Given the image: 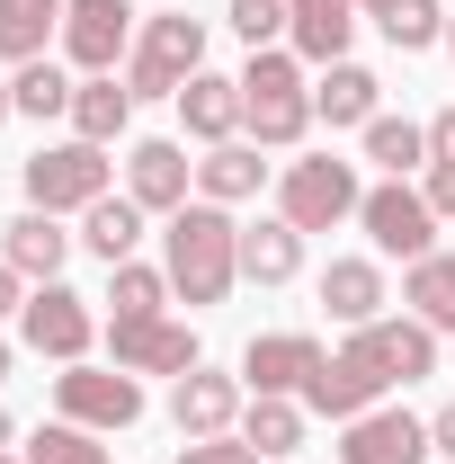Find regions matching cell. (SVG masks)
<instances>
[{
  "instance_id": "cell-1",
  "label": "cell",
  "mask_w": 455,
  "mask_h": 464,
  "mask_svg": "<svg viewBox=\"0 0 455 464\" xmlns=\"http://www.w3.org/2000/svg\"><path fill=\"white\" fill-rule=\"evenodd\" d=\"M161 268H170V286L188 304H224L232 277H241V224H232L224 206H206V197H188L161 232Z\"/></svg>"
},
{
  "instance_id": "cell-2",
  "label": "cell",
  "mask_w": 455,
  "mask_h": 464,
  "mask_svg": "<svg viewBox=\"0 0 455 464\" xmlns=\"http://www.w3.org/2000/svg\"><path fill=\"white\" fill-rule=\"evenodd\" d=\"M241 125H250L259 152L304 143L313 90H304V54H295V45H259V54H250V72H241Z\"/></svg>"
},
{
  "instance_id": "cell-3",
  "label": "cell",
  "mask_w": 455,
  "mask_h": 464,
  "mask_svg": "<svg viewBox=\"0 0 455 464\" xmlns=\"http://www.w3.org/2000/svg\"><path fill=\"white\" fill-rule=\"evenodd\" d=\"M197 72H206V18H188V9H161V18L134 36L125 90H134V99H179Z\"/></svg>"
},
{
  "instance_id": "cell-4",
  "label": "cell",
  "mask_w": 455,
  "mask_h": 464,
  "mask_svg": "<svg viewBox=\"0 0 455 464\" xmlns=\"http://www.w3.org/2000/svg\"><path fill=\"white\" fill-rule=\"evenodd\" d=\"M357 206H366V188H357V161H340V152L286 161V179H277V215L295 232H331V224H348Z\"/></svg>"
},
{
  "instance_id": "cell-5",
  "label": "cell",
  "mask_w": 455,
  "mask_h": 464,
  "mask_svg": "<svg viewBox=\"0 0 455 464\" xmlns=\"http://www.w3.org/2000/svg\"><path fill=\"white\" fill-rule=\"evenodd\" d=\"M27 206H45V215H90L99 197H108V143H45L36 161H27Z\"/></svg>"
},
{
  "instance_id": "cell-6",
  "label": "cell",
  "mask_w": 455,
  "mask_h": 464,
  "mask_svg": "<svg viewBox=\"0 0 455 464\" xmlns=\"http://www.w3.org/2000/svg\"><path fill=\"white\" fill-rule=\"evenodd\" d=\"M54 411L63 420H81V429H99V438H116V429H134L143 420V384L125 375V366H63L54 375Z\"/></svg>"
},
{
  "instance_id": "cell-7",
  "label": "cell",
  "mask_w": 455,
  "mask_h": 464,
  "mask_svg": "<svg viewBox=\"0 0 455 464\" xmlns=\"http://www.w3.org/2000/svg\"><path fill=\"white\" fill-rule=\"evenodd\" d=\"M357 224H366V241H375L384 259H429V250H438V206H429V188H411V179L366 188Z\"/></svg>"
},
{
  "instance_id": "cell-8",
  "label": "cell",
  "mask_w": 455,
  "mask_h": 464,
  "mask_svg": "<svg viewBox=\"0 0 455 464\" xmlns=\"http://www.w3.org/2000/svg\"><path fill=\"white\" fill-rule=\"evenodd\" d=\"M18 340L36 348V357H54V366H81L90 340H99V313H90V295H72L54 277V286H36L18 304Z\"/></svg>"
},
{
  "instance_id": "cell-9",
  "label": "cell",
  "mask_w": 455,
  "mask_h": 464,
  "mask_svg": "<svg viewBox=\"0 0 455 464\" xmlns=\"http://www.w3.org/2000/svg\"><path fill=\"white\" fill-rule=\"evenodd\" d=\"M348 357H357L384 393H402V384L438 375V331H429V322H366V331H348Z\"/></svg>"
},
{
  "instance_id": "cell-10",
  "label": "cell",
  "mask_w": 455,
  "mask_h": 464,
  "mask_svg": "<svg viewBox=\"0 0 455 464\" xmlns=\"http://www.w3.org/2000/svg\"><path fill=\"white\" fill-rule=\"evenodd\" d=\"M429 456H438L429 420H411L402 402H375L357 420H340V464H429Z\"/></svg>"
},
{
  "instance_id": "cell-11",
  "label": "cell",
  "mask_w": 455,
  "mask_h": 464,
  "mask_svg": "<svg viewBox=\"0 0 455 464\" xmlns=\"http://www.w3.org/2000/svg\"><path fill=\"white\" fill-rule=\"evenodd\" d=\"M322 357H331V348L313 340V331H259V340L241 348V384H250V393H286V402H304V384L322 375Z\"/></svg>"
},
{
  "instance_id": "cell-12",
  "label": "cell",
  "mask_w": 455,
  "mask_h": 464,
  "mask_svg": "<svg viewBox=\"0 0 455 464\" xmlns=\"http://www.w3.org/2000/svg\"><path fill=\"white\" fill-rule=\"evenodd\" d=\"M125 197H134L143 215H179V206L197 197V161H188V143L143 134V143L125 152Z\"/></svg>"
},
{
  "instance_id": "cell-13",
  "label": "cell",
  "mask_w": 455,
  "mask_h": 464,
  "mask_svg": "<svg viewBox=\"0 0 455 464\" xmlns=\"http://www.w3.org/2000/svg\"><path fill=\"white\" fill-rule=\"evenodd\" d=\"M108 366H125V375H188L206 357H197V331L161 313V322H108Z\"/></svg>"
},
{
  "instance_id": "cell-14",
  "label": "cell",
  "mask_w": 455,
  "mask_h": 464,
  "mask_svg": "<svg viewBox=\"0 0 455 464\" xmlns=\"http://www.w3.org/2000/svg\"><path fill=\"white\" fill-rule=\"evenodd\" d=\"M134 36V0H63V54L72 72H116Z\"/></svg>"
},
{
  "instance_id": "cell-15",
  "label": "cell",
  "mask_w": 455,
  "mask_h": 464,
  "mask_svg": "<svg viewBox=\"0 0 455 464\" xmlns=\"http://www.w3.org/2000/svg\"><path fill=\"white\" fill-rule=\"evenodd\" d=\"M170 420H179V438H232V429H241V375L188 366L170 384Z\"/></svg>"
},
{
  "instance_id": "cell-16",
  "label": "cell",
  "mask_w": 455,
  "mask_h": 464,
  "mask_svg": "<svg viewBox=\"0 0 455 464\" xmlns=\"http://www.w3.org/2000/svg\"><path fill=\"white\" fill-rule=\"evenodd\" d=\"M348 36H357V0H286V45L304 63H348Z\"/></svg>"
},
{
  "instance_id": "cell-17",
  "label": "cell",
  "mask_w": 455,
  "mask_h": 464,
  "mask_svg": "<svg viewBox=\"0 0 455 464\" xmlns=\"http://www.w3.org/2000/svg\"><path fill=\"white\" fill-rule=\"evenodd\" d=\"M0 259H9L18 277H36V286H54V277H63V259H72V232H63L54 215H45V206H27L18 224L0 232Z\"/></svg>"
},
{
  "instance_id": "cell-18",
  "label": "cell",
  "mask_w": 455,
  "mask_h": 464,
  "mask_svg": "<svg viewBox=\"0 0 455 464\" xmlns=\"http://www.w3.org/2000/svg\"><path fill=\"white\" fill-rule=\"evenodd\" d=\"M322 304H331V322H348V331L384 322V268L375 259H331L322 268Z\"/></svg>"
},
{
  "instance_id": "cell-19",
  "label": "cell",
  "mask_w": 455,
  "mask_h": 464,
  "mask_svg": "<svg viewBox=\"0 0 455 464\" xmlns=\"http://www.w3.org/2000/svg\"><path fill=\"white\" fill-rule=\"evenodd\" d=\"M134 125V90L116 81V72H81V90H72V134L81 143H116Z\"/></svg>"
},
{
  "instance_id": "cell-20",
  "label": "cell",
  "mask_w": 455,
  "mask_h": 464,
  "mask_svg": "<svg viewBox=\"0 0 455 464\" xmlns=\"http://www.w3.org/2000/svg\"><path fill=\"white\" fill-rule=\"evenodd\" d=\"M179 116H188V134H197V143H232V134H241V81L197 72V81L179 90Z\"/></svg>"
},
{
  "instance_id": "cell-21",
  "label": "cell",
  "mask_w": 455,
  "mask_h": 464,
  "mask_svg": "<svg viewBox=\"0 0 455 464\" xmlns=\"http://www.w3.org/2000/svg\"><path fill=\"white\" fill-rule=\"evenodd\" d=\"M295 268H304V232L286 224V215L241 224V277H250V286H286Z\"/></svg>"
},
{
  "instance_id": "cell-22",
  "label": "cell",
  "mask_w": 455,
  "mask_h": 464,
  "mask_svg": "<svg viewBox=\"0 0 455 464\" xmlns=\"http://www.w3.org/2000/svg\"><path fill=\"white\" fill-rule=\"evenodd\" d=\"M375 90H384V81H375L366 63H331L322 90H313V116H322V125H375V116H384Z\"/></svg>"
},
{
  "instance_id": "cell-23",
  "label": "cell",
  "mask_w": 455,
  "mask_h": 464,
  "mask_svg": "<svg viewBox=\"0 0 455 464\" xmlns=\"http://www.w3.org/2000/svg\"><path fill=\"white\" fill-rule=\"evenodd\" d=\"M259 179H268L259 143H215V152L197 161V197H206V206H241V197H259Z\"/></svg>"
},
{
  "instance_id": "cell-24",
  "label": "cell",
  "mask_w": 455,
  "mask_h": 464,
  "mask_svg": "<svg viewBox=\"0 0 455 464\" xmlns=\"http://www.w3.org/2000/svg\"><path fill=\"white\" fill-rule=\"evenodd\" d=\"M134 241H143V206H134V197H99V206L81 215V250L108 259V268L134 259Z\"/></svg>"
},
{
  "instance_id": "cell-25",
  "label": "cell",
  "mask_w": 455,
  "mask_h": 464,
  "mask_svg": "<svg viewBox=\"0 0 455 464\" xmlns=\"http://www.w3.org/2000/svg\"><path fill=\"white\" fill-rule=\"evenodd\" d=\"M366 18H375V36H384L393 54H429V45H447V9H438V0H375Z\"/></svg>"
},
{
  "instance_id": "cell-26",
  "label": "cell",
  "mask_w": 455,
  "mask_h": 464,
  "mask_svg": "<svg viewBox=\"0 0 455 464\" xmlns=\"http://www.w3.org/2000/svg\"><path fill=\"white\" fill-rule=\"evenodd\" d=\"M63 36V0H0V63H36Z\"/></svg>"
},
{
  "instance_id": "cell-27",
  "label": "cell",
  "mask_w": 455,
  "mask_h": 464,
  "mask_svg": "<svg viewBox=\"0 0 455 464\" xmlns=\"http://www.w3.org/2000/svg\"><path fill=\"white\" fill-rule=\"evenodd\" d=\"M402 304H411V322H429V331H455V259H447V250L411 259V277H402Z\"/></svg>"
},
{
  "instance_id": "cell-28",
  "label": "cell",
  "mask_w": 455,
  "mask_h": 464,
  "mask_svg": "<svg viewBox=\"0 0 455 464\" xmlns=\"http://www.w3.org/2000/svg\"><path fill=\"white\" fill-rule=\"evenodd\" d=\"M170 268H143V259H125V268H108V322H161V304H170Z\"/></svg>"
},
{
  "instance_id": "cell-29",
  "label": "cell",
  "mask_w": 455,
  "mask_h": 464,
  "mask_svg": "<svg viewBox=\"0 0 455 464\" xmlns=\"http://www.w3.org/2000/svg\"><path fill=\"white\" fill-rule=\"evenodd\" d=\"M366 161H375L384 179L429 170V125H411V116H375V125H366Z\"/></svg>"
},
{
  "instance_id": "cell-30",
  "label": "cell",
  "mask_w": 455,
  "mask_h": 464,
  "mask_svg": "<svg viewBox=\"0 0 455 464\" xmlns=\"http://www.w3.org/2000/svg\"><path fill=\"white\" fill-rule=\"evenodd\" d=\"M241 438H250L259 456H295V447H304V402H286V393H250Z\"/></svg>"
},
{
  "instance_id": "cell-31",
  "label": "cell",
  "mask_w": 455,
  "mask_h": 464,
  "mask_svg": "<svg viewBox=\"0 0 455 464\" xmlns=\"http://www.w3.org/2000/svg\"><path fill=\"white\" fill-rule=\"evenodd\" d=\"M72 90H81V81H63L45 54H36V63H18V81H9L18 116H36V125H45V116H72Z\"/></svg>"
},
{
  "instance_id": "cell-32",
  "label": "cell",
  "mask_w": 455,
  "mask_h": 464,
  "mask_svg": "<svg viewBox=\"0 0 455 464\" xmlns=\"http://www.w3.org/2000/svg\"><path fill=\"white\" fill-rule=\"evenodd\" d=\"M27 464H116V456L99 447V429L54 420V429H36V438H27Z\"/></svg>"
},
{
  "instance_id": "cell-33",
  "label": "cell",
  "mask_w": 455,
  "mask_h": 464,
  "mask_svg": "<svg viewBox=\"0 0 455 464\" xmlns=\"http://www.w3.org/2000/svg\"><path fill=\"white\" fill-rule=\"evenodd\" d=\"M232 36L259 54V45H277L286 36V0H232Z\"/></svg>"
},
{
  "instance_id": "cell-34",
  "label": "cell",
  "mask_w": 455,
  "mask_h": 464,
  "mask_svg": "<svg viewBox=\"0 0 455 464\" xmlns=\"http://www.w3.org/2000/svg\"><path fill=\"white\" fill-rule=\"evenodd\" d=\"M170 464H268V456H259V447H250V438L232 429V438H188Z\"/></svg>"
},
{
  "instance_id": "cell-35",
  "label": "cell",
  "mask_w": 455,
  "mask_h": 464,
  "mask_svg": "<svg viewBox=\"0 0 455 464\" xmlns=\"http://www.w3.org/2000/svg\"><path fill=\"white\" fill-rule=\"evenodd\" d=\"M429 206H438V224L455 215V161H429Z\"/></svg>"
},
{
  "instance_id": "cell-36",
  "label": "cell",
  "mask_w": 455,
  "mask_h": 464,
  "mask_svg": "<svg viewBox=\"0 0 455 464\" xmlns=\"http://www.w3.org/2000/svg\"><path fill=\"white\" fill-rule=\"evenodd\" d=\"M429 161H455V108L429 116Z\"/></svg>"
},
{
  "instance_id": "cell-37",
  "label": "cell",
  "mask_w": 455,
  "mask_h": 464,
  "mask_svg": "<svg viewBox=\"0 0 455 464\" xmlns=\"http://www.w3.org/2000/svg\"><path fill=\"white\" fill-rule=\"evenodd\" d=\"M18 304H27V277H18V268H9V259H0V322H9V313H18Z\"/></svg>"
},
{
  "instance_id": "cell-38",
  "label": "cell",
  "mask_w": 455,
  "mask_h": 464,
  "mask_svg": "<svg viewBox=\"0 0 455 464\" xmlns=\"http://www.w3.org/2000/svg\"><path fill=\"white\" fill-rule=\"evenodd\" d=\"M429 447H438V456H447V464H455V402H447V411H438V420H429Z\"/></svg>"
},
{
  "instance_id": "cell-39",
  "label": "cell",
  "mask_w": 455,
  "mask_h": 464,
  "mask_svg": "<svg viewBox=\"0 0 455 464\" xmlns=\"http://www.w3.org/2000/svg\"><path fill=\"white\" fill-rule=\"evenodd\" d=\"M9 116H18V99H9V81H0V125H9Z\"/></svg>"
},
{
  "instance_id": "cell-40",
  "label": "cell",
  "mask_w": 455,
  "mask_h": 464,
  "mask_svg": "<svg viewBox=\"0 0 455 464\" xmlns=\"http://www.w3.org/2000/svg\"><path fill=\"white\" fill-rule=\"evenodd\" d=\"M9 438H18V420H9V411H0V447H9Z\"/></svg>"
},
{
  "instance_id": "cell-41",
  "label": "cell",
  "mask_w": 455,
  "mask_h": 464,
  "mask_svg": "<svg viewBox=\"0 0 455 464\" xmlns=\"http://www.w3.org/2000/svg\"><path fill=\"white\" fill-rule=\"evenodd\" d=\"M447 54H455V9H447Z\"/></svg>"
},
{
  "instance_id": "cell-42",
  "label": "cell",
  "mask_w": 455,
  "mask_h": 464,
  "mask_svg": "<svg viewBox=\"0 0 455 464\" xmlns=\"http://www.w3.org/2000/svg\"><path fill=\"white\" fill-rule=\"evenodd\" d=\"M0 375H9V340H0Z\"/></svg>"
},
{
  "instance_id": "cell-43",
  "label": "cell",
  "mask_w": 455,
  "mask_h": 464,
  "mask_svg": "<svg viewBox=\"0 0 455 464\" xmlns=\"http://www.w3.org/2000/svg\"><path fill=\"white\" fill-rule=\"evenodd\" d=\"M0 464H27V456H9V447H0Z\"/></svg>"
},
{
  "instance_id": "cell-44",
  "label": "cell",
  "mask_w": 455,
  "mask_h": 464,
  "mask_svg": "<svg viewBox=\"0 0 455 464\" xmlns=\"http://www.w3.org/2000/svg\"><path fill=\"white\" fill-rule=\"evenodd\" d=\"M357 9H375V0H357Z\"/></svg>"
}]
</instances>
